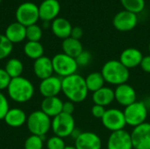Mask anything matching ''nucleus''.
Returning <instances> with one entry per match:
<instances>
[{"label": "nucleus", "instance_id": "f257e3e1", "mask_svg": "<svg viewBox=\"0 0 150 149\" xmlns=\"http://www.w3.org/2000/svg\"><path fill=\"white\" fill-rule=\"evenodd\" d=\"M62 92L68 100L75 104L83 102L87 98L89 93L85 78L77 73L62 78Z\"/></svg>", "mask_w": 150, "mask_h": 149}, {"label": "nucleus", "instance_id": "f03ea898", "mask_svg": "<svg viewBox=\"0 0 150 149\" xmlns=\"http://www.w3.org/2000/svg\"><path fill=\"white\" fill-rule=\"evenodd\" d=\"M7 93L12 101L19 104L26 103L34 95V86L30 80L21 76L11 79L7 88Z\"/></svg>", "mask_w": 150, "mask_h": 149}, {"label": "nucleus", "instance_id": "7ed1b4c3", "mask_svg": "<svg viewBox=\"0 0 150 149\" xmlns=\"http://www.w3.org/2000/svg\"><path fill=\"white\" fill-rule=\"evenodd\" d=\"M101 74L105 83L111 85H120L127 83L130 77V72L119 60H110L106 61L102 68Z\"/></svg>", "mask_w": 150, "mask_h": 149}, {"label": "nucleus", "instance_id": "20e7f679", "mask_svg": "<svg viewBox=\"0 0 150 149\" xmlns=\"http://www.w3.org/2000/svg\"><path fill=\"white\" fill-rule=\"evenodd\" d=\"M52 119L42 111H34L29 114L26 120L28 131L33 135L45 137L51 129Z\"/></svg>", "mask_w": 150, "mask_h": 149}, {"label": "nucleus", "instance_id": "39448f33", "mask_svg": "<svg viewBox=\"0 0 150 149\" xmlns=\"http://www.w3.org/2000/svg\"><path fill=\"white\" fill-rule=\"evenodd\" d=\"M52 63L54 73H55L56 76L61 78H64L76 74L79 68L76 59L67 55L64 53L55 54L52 58Z\"/></svg>", "mask_w": 150, "mask_h": 149}, {"label": "nucleus", "instance_id": "423d86ee", "mask_svg": "<svg viewBox=\"0 0 150 149\" xmlns=\"http://www.w3.org/2000/svg\"><path fill=\"white\" fill-rule=\"evenodd\" d=\"M123 112L127 125L135 127L146 122L149 109L143 101H135L130 105L125 107Z\"/></svg>", "mask_w": 150, "mask_h": 149}, {"label": "nucleus", "instance_id": "0eeeda50", "mask_svg": "<svg viewBox=\"0 0 150 149\" xmlns=\"http://www.w3.org/2000/svg\"><path fill=\"white\" fill-rule=\"evenodd\" d=\"M51 129L54 135L62 139L71 136L72 133L76 129V123L73 115L62 112L55 116L52 119Z\"/></svg>", "mask_w": 150, "mask_h": 149}, {"label": "nucleus", "instance_id": "6e6552de", "mask_svg": "<svg viewBox=\"0 0 150 149\" xmlns=\"http://www.w3.org/2000/svg\"><path fill=\"white\" fill-rule=\"evenodd\" d=\"M15 15L17 22L25 27L35 25L40 18L39 6L32 2L23 3L17 8Z\"/></svg>", "mask_w": 150, "mask_h": 149}, {"label": "nucleus", "instance_id": "1a4fd4ad", "mask_svg": "<svg viewBox=\"0 0 150 149\" xmlns=\"http://www.w3.org/2000/svg\"><path fill=\"white\" fill-rule=\"evenodd\" d=\"M101 122L104 127L112 133L124 130L127 126L123 111L116 108H110L106 110L101 119Z\"/></svg>", "mask_w": 150, "mask_h": 149}, {"label": "nucleus", "instance_id": "9d476101", "mask_svg": "<svg viewBox=\"0 0 150 149\" xmlns=\"http://www.w3.org/2000/svg\"><path fill=\"white\" fill-rule=\"evenodd\" d=\"M130 134L134 149H150V123L134 127Z\"/></svg>", "mask_w": 150, "mask_h": 149}, {"label": "nucleus", "instance_id": "9b49d317", "mask_svg": "<svg viewBox=\"0 0 150 149\" xmlns=\"http://www.w3.org/2000/svg\"><path fill=\"white\" fill-rule=\"evenodd\" d=\"M137 14L126 10L118 12L112 19L114 28L120 32H129L137 25Z\"/></svg>", "mask_w": 150, "mask_h": 149}, {"label": "nucleus", "instance_id": "f8f14e48", "mask_svg": "<svg viewBox=\"0 0 150 149\" xmlns=\"http://www.w3.org/2000/svg\"><path fill=\"white\" fill-rule=\"evenodd\" d=\"M107 149H134L130 133L125 129L111 133L107 140Z\"/></svg>", "mask_w": 150, "mask_h": 149}, {"label": "nucleus", "instance_id": "ddd939ff", "mask_svg": "<svg viewBox=\"0 0 150 149\" xmlns=\"http://www.w3.org/2000/svg\"><path fill=\"white\" fill-rule=\"evenodd\" d=\"M62 78L54 75L48 78L41 80L39 84V91L40 95L44 98L58 97L62 92Z\"/></svg>", "mask_w": 150, "mask_h": 149}, {"label": "nucleus", "instance_id": "4468645a", "mask_svg": "<svg viewBox=\"0 0 150 149\" xmlns=\"http://www.w3.org/2000/svg\"><path fill=\"white\" fill-rule=\"evenodd\" d=\"M76 149H102V140L93 132H81L75 140Z\"/></svg>", "mask_w": 150, "mask_h": 149}, {"label": "nucleus", "instance_id": "2eb2a0df", "mask_svg": "<svg viewBox=\"0 0 150 149\" xmlns=\"http://www.w3.org/2000/svg\"><path fill=\"white\" fill-rule=\"evenodd\" d=\"M115 100L120 105L127 107L137 101V94L133 86L127 83L116 86L114 90Z\"/></svg>", "mask_w": 150, "mask_h": 149}, {"label": "nucleus", "instance_id": "dca6fc26", "mask_svg": "<svg viewBox=\"0 0 150 149\" xmlns=\"http://www.w3.org/2000/svg\"><path fill=\"white\" fill-rule=\"evenodd\" d=\"M61 11V5L58 0H44L39 6L40 18L44 22H49L55 19Z\"/></svg>", "mask_w": 150, "mask_h": 149}, {"label": "nucleus", "instance_id": "f3484780", "mask_svg": "<svg viewBox=\"0 0 150 149\" xmlns=\"http://www.w3.org/2000/svg\"><path fill=\"white\" fill-rule=\"evenodd\" d=\"M143 59L142 53L134 47H128L124 49L120 55L119 61L128 69L134 68L141 65V62Z\"/></svg>", "mask_w": 150, "mask_h": 149}, {"label": "nucleus", "instance_id": "a211bd4d", "mask_svg": "<svg viewBox=\"0 0 150 149\" xmlns=\"http://www.w3.org/2000/svg\"><path fill=\"white\" fill-rule=\"evenodd\" d=\"M33 68L34 75L40 79V81L52 76L54 74L52 59L44 55L34 61Z\"/></svg>", "mask_w": 150, "mask_h": 149}, {"label": "nucleus", "instance_id": "6ab92c4d", "mask_svg": "<svg viewBox=\"0 0 150 149\" xmlns=\"http://www.w3.org/2000/svg\"><path fill=\"white\" fill-rule=\"evenodd\" d=\"M62 100L58 97H45L40 104V111L50 118H54L62 112Z\"/></svg>", "mask_w": 150, "mask_h": 149}, {"label": "nucleus", "instance_id": "aec40b11", "mask_svg": "<svg viewBox=\"0 0 150 149\" xmlns=\"http://www.w3.org/2000/svg\"><path fill=\"white\" fill-rule=\"evenodd\" d=\"M4 35L12 44L19 43L26 39V27L17 21L13 22L6 27Z\"/></svg>", "mask_w": 150, "mask_h": 149}, {"label": "nucleus", "instance_id": "412c9836", "mask_svg": "<svg viewBox=\"0 0 150 149\" xmlns=\"http://www.w3.org/2000/svg\"><path fill=\"white\" fill-rule=\"evenodd\" d=\"M72 25L70 22L64 18H56L52 21L51 24V29L53 33L59 39L65 40L69 37H70L71 31H72Z\"/></svg>", "mask_w": 150, "mask_h": 149}, {"label": "nucleus", "instance_id": "4be33fe9", "mask_svg": "<svg viewBox=\"0 0 150 149\" xmlns=\"http://www.w3.org/2000/svg\"><path fill=\"white\" fill-rule=\"evenodd\" d=\"M115 100L114 90L111 87L104 86L100 90L92 93V101L94 105L101 106H108Z\"/></svg>", "mask_w": 150, "mask_h": 149}, {"label": "nucleus", "instance_id": "5701e85b", "mask_svg": "<svg viewBox=\"0 0 150 149\" xmlns=\"http://www.w3.org/2000/svg\"><path fill=\"white\" fill-rule=\"evenodd\" d=\"M6 125L11 127H20L26 123L27 116L25 112L19 108L10 109L4 119Z\"/></svg>", "mask_w": 150, "mask_h": 149}, {"label": "nucleus", "instance_id": "b1692460", "mask_svg": "<svg viewBox=\"0 0 150 149\" xmlns=\"http://www.w3.org/2000/svg\"><path fill=\"white\" fill-rule=\"evenodd\" d=\"M62 48L63 51L62 53L73 58L77 57L83 51V47L81 41L72 37H69L63 40L62 44Z\"/></svg>", "mask_w": 150, "mask_h": 149}, {"label": "nucleus", "instance_id": "393cba45", "mask_svg": "<svg viewBox=\"0 0 150 149\" xmlns=\"http://www.w3.org/2000/svg\"><path fill=\"white\" fill-rule=\"evenodd\" d=\"M23 50L25 56L33 61L44 55V47L40 41H27Z\"/></svg>", "mask_w": 150, "mask_h": 149}, {"label": "nucleus", "instance_id": "a878e982", "mask_svg": "<svg viewBox=\"0 0 150 149\" xmlns=\"http://www.w3.org/2000/svg\"><path fill=\"white\" fill-rule=\"evenodd\" d=\"M85 78L86 86L88 90L91 92H95L105 86V81L101 74V72H91Z\"/></svg>", "mask_w": 150, "mask_h": 149}, {"label": "nucleus", "instance_id": "bb28decb", "mask_svg": "<svg viewBox=\"0 0 150 149\" xmlns=\"http://www.w3.org/2000/svg\"><path fill=\"white\" fill-rule=\"evenodd\" d=\"M4 69L12 79L21 76L24 70V65L20 60L17 58H11L7 61Z\"/></svg>", "mask_w": 150, "mask_h": 149}, {"label": "nucleus", "instance_id": "cd10ccee", "mask_svg": "<svg viewBox=\"0 0 150 149\" xmlns=\"http://www.w3.org/2000/svg\"><path fill=\"white\" fill-rule=\"evenodd\" d=\"M122 6L126 11L138 14L145 8V0H120Z\"/></svg>", "mask_w": 150, "mask_h": 149}, {"label": "nucleus", "instance_id": "c85d7f7f", "mask_svg": "<svg viewBox=\"0 0 150 149\" xmlns=\"http://www.w3.org/2000/svg\"><path fill=\"white\" fill-rule=\"evenodd\" d=\"M13 49V44L5 37L4 34H0V61L8 57Z\"/></svg>", "mask_w": 150, "mask_h": 149}, {"label": "nucleus", "instance_id": "c756f323", "mask_svg": "<svg viewBox=\"0 0 150 149\" xmlns=\"http://www.w3.org/2000/svg\"><path fill=\"white\" fill-rule=\"evenodd\" d=\"M44 146V137L37 135H30L25 141V149H43Z\"/></svg>", "mask_w": 150, "mask_h": 149}, {"label": "nucleus", "instance_id": "7c9ffc66", "mask_svg": "<svg viewBox=\"0 0 150 149\" xmlns=\"http://www.w3.org/2000/svg\"><path fill=\"white\" fill-rule=\"evenodd\" d=\"M42 38V29L37 24L26 27V39L28 41H40Z\"/></svg>", "mask_w": 150, "mask_h": 149}, {"label": "nucleus", "instance_id": "2f4dec72", "mask_svg": "<svg viewBox=\"0 0 150 149\" xmlns=\"http://www.w3.org/2000/svg\"><path fill=\"white\" fill-rule=\"evenodd\" d=\"M46 147L47 149H64L66 148V144L62 138L54 135L47 141Z\"/></svg>", "mask_w": 150, "mask_h": 149}, {"label": "nucleus", "instance_id": "473e14b6", "mask_svg": "<svg viewBox=\"0 0 150 149\" xmlns=\"http://www.w3.org/2000/svg\"><path fill=\"white\" fill-rule=\"evenodd\" d=\"M75 59H76V61L78 67H87L92 60V55L89 51L83 50Z\"/></svg>", "mask_w": 150, "mask_h": 149}, {"label": "nucleus", "instance_id": "72a5a7b5", "mask_svg": "<svg viewBox=\"0 0 150 149\" xmlns=\"http://www.w3.org/2000/svg\"><path fill=\"white\" fill-rule=\"evenodd\" d=\"M10 110L9 102L5 95L0 91V120H4L8 111Z\"/></svg>", "mask_w": 150, "mask_h": 149}, {"label": "nucleus", "instance_id": "f704fd0d", "mask_svg": "<svg viewBox=\"0 0 150 149\" xmlns=\"http://www.w3.org/2000/svg\"><path fill=\"white\" fill-rule=\"evenodd\" d=\"M11 81V78L5 71V69L0 68V91L7 90Z\"/></svg>", "mask_w": 150, "mask_h": 149}, {"label": "nucleus", "instance_id": "c9c22d12", "mask_svg": "<svg viewBox=\"0 0 150 149\" xmlns=\"http://www.w3.org/2000/svg\"><path fill=\"white\" fill-rule=\"evenodd\" d=\"M105 111H106V109L104 106H101L98 105H93V106L91 109V113L94 118L101 119L103 118Z\"/></svg>", "mask_w": 150, "mask_h": 149}, {"label": "nucleus", "instance_id": "e433bc0d", "mask_svg": "<svg viewBox=\"0 0 150 149\" xmlns=\"http://www.w3.org/2000/svg\"><path fill=\"white\" fill-rule=\"evenodd\" d=\"M75 112V103L68 100L66 102H63V105H62V112L69 114V115H73V112Z\"/></svg>", "mask_w": 150, "mask_h": 149}, {"label": "nucleus", "instance_id": "4c0bfd02", "mask_svg": "<svg viewBox=\"0 0 150 149\" xmlns=\"http://www.w3.org/2000/svg\"><path fill=\"white\" fill-rule=\"evenodd\" d=\"M140 67L142 68V69L145 72L150 74V54L143 56V59L141 62Z\"/></svg>", "mask_w": 150, "mask_h": 149}, {"label": "nucleus", "instance_id": "58836bf2", "mask_svg": "<svg viewBox=\"0 0 150 149\" xmlns=\"http://www.w3.org/2000/svg\"><path fill=\"white\" fill-rule=\"evenodd\" d=\"M83 29L79 26H75L72 28V31H71V34H70V37L76 39V40H79L83 37Z\"/></svg>", "mask_w": 150, "mask_h": 149}, {"label": "nucleus", "instance_id": "ea45409f", "mask_svg": "<svg viewBox=\"0 0 150 149\" xmlns=\"http://www.w3.org/2000/svg\"><path fill=\"white\" fill-rule=\"evenodd\" d=\"M148 99H149V101H143L144 103H145V105H146V106H147V108L149 110L150 109V97H149Z\"/></svg>", "mask_w": 150, "mask_h": 149}, {"label": "nucleus", "instance_id": "a19ab883", "mask_svg": "<svg viewBox=\"0 0 150 149\" xmlns=\"http://www.w3.org/2000/svg\"><path fill=\"white\" fill-rule=\"evenodd\" d=\"M64 149H76L74 146H66V148Z\"/></svg>", "mask_w": 150, "mask_h": 149}, {"label": "nucleus", "instance_id": "79ce46f5", "mask_svg": "<svg viewBox=\"0 0 150 149\" xmlns=\"http://www.w3.org/2000/svg\"><path fill=\"white\" fill-rule=\"evenodd\" d=\"M149 53H150V42H149Z\"/></svg>", "mask_w": 150, "mask_h": 149}, {"label": "nucleus", "instance_id": "37998d69", "mask_svg": "<svg viewBox=\"0 0 150 149\" xmlns=\"http://www.w3.org/2000/svg\"><path fill=\"white\" fill-rule=\"evenodd\" d=\"M1 1H2V0H0V3H1Z\"/></svg>", "mask_w": 150, "mask_h": 149}]
</instances>
